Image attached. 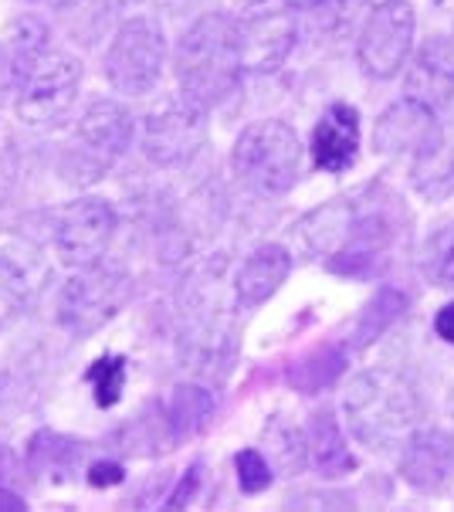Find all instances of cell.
<instances>
[{
  "label": "cell",
  "mask_w": 454,
  "mask_h": 512,
  "mask_svg": "<svg viewBox=\"0 0 454 512\" xmlns=\"http://www.w3.org/2000/svg\"><path fill=\"white\" fill-rule=\"evenodd\" d=\"M244 72V51L238 17L211 11L200 14L187 31L180 34L173 51V75L180 92L197 106L211 109L238 89Z\"/></svg>",
  "instance_id": "cell-1"
},
{
  "label": "cell",
  "mask_w": 454,
  "mask_h": 512,
  "mask_svg": "<svg viewBox=\"0 0 454 512\" xmlns=\"http://www.w3.org/2000/svg\"><path fill=\"white\" fill-rule=\"evenodd\" d=\"M343 414L353 438L370 451H394L410 438L421 418V401L397 370H366L346 387Z\"/></svg>",
  "instance_id": "cell-2"
},
{
  "label": "cell",
  "mask_w": 454,
  "mask_h": 512,
  "mask_svg": "<svg viewBox=\"0 0 454 512\" xmlns=\"http://www.w3.org/2000/svg\"><path fill=\"white\" fill-rule=\"evenodd\" d=\"M231 170L244 190L258 197H282L302 170V140L282 119H258L244 126L231 150Z\"/></svg>",
  "instance_id": "cell-3"
},
{
  "label": "cell",
  "mask_w": 454,
  "mask_h": 512,
  "mask_svg": "<svg viewBox=\"0 0 454 512\" xmlns=\"http://www.w3.org/2000/svg\"><path fill=\"white\" fill-rule=\"evenodd\" d=\"M136 133L133 112L116 99H95L78 116L72 143L61 156V177L72 187H92L116 167Z\"/></svg>",
  "instance_id": "cell-4"
},
{
  "label": "cell",
  "mask_w": 454,
  "mask_h": 512,
  "mask_svg": "<svg viewBox=\"0 0 454 512\" xmlns=\"http://www.w3.org/2000/svg\"><path fill=\"white\" fill-rule=\"evenodd\" d=\"M129 299H133V275L122 265L95 262L75 268V275H68L58 292V326L75 340H85L112 323Z\"/></svg>",
  "instance_id": "cell-5"
},
{
  "label": "cell",
  "mask_w": 454,
  "mask_h": 512,
  "mask_svg": "<svg viewBox=\"0 0 454 512\" xmlns=\"http://www.w3.org/2000/svg\"><path fill=\"white\" fill-rule=\"evenodd\" d=\"M167 68V34L156 17H129L112 34L106 51V78L119 95H146Z\"/></svg>",
  "instance_id": "cell-6"
},
{
  "label": "cell",
  "mask_w": 454,
  "mask_h": 512,
  "mask_svg": "<svg viewBox=\"0 0 454 512\" xmlns=\"http://www.w3.org/2000/svg\"><path fill=\"white\" fill-rule=\"evenodd\" d=\"M207 140V109L187 95H167L146 112L139 129L143 156L156 167H183Z\"/></svg>",
  "instance_id": "cell-7"
},
{
  "label": "cell",
  "mask_w": 454,
  "mask_h": 512,
  "mask_svg": "<svg viewBox=\"0 0 454 512\" xmlns=\"http://www.w3.org/2000/svg\"><path fill=\"white\" fill-rule=\"evenodd\" d=\"M78 89H82V62L68 51H45L28 82L21 85L14 99V112L24 126L34 129H51L65 123V116L72 112Z\"/></svg>",
  "instance_id": "cell-8"
},
{
  "label": "cell",
  "mask_w": 454,
  "mask_h": 512,
  "mask_svg": "<svg viewBox=\"0 0 454 512\" xmlns=\"http://www.w3.org/2000/svg\"><path fill=\"white\" fill-rule=\"evenodd\" d=\"M244 68L268 75L285 65L299 38V7L292 0H248L238 17Z\"/></svg>",
  "instance_id": "cell-9"
},
{
  "label": "cell",
  "mask_w": 454,
  "mask_h": 512,
  "mask_svg": "<svg viewBox=\"0 0 454 512\" xmlns=\"http://www.w3.org/2000/svg\"><path fill=\"white\" fill-rule=\"evenodd\" d=\"M119 218L109 201L82 194L68 201L55 218V251L68 268H85L106 258Z\"/></svg>",
  "instance_id": "cell-10"
},
{
  "label": "cell",
  "mask_w": 454,
  "mask_h": 512,
  "mask_svg": "<svg viewBox=\"0 0 454 512\" xmlns=\"http://www.w3.org/2000/svg\"><path fill=\"white\" fill-rule=\"evenodd\" d=\"M414 31L417 17L407 0L373 7V14L363 24L360 48H356L363 72L370 78H394L414 51Z\"/></svg>",
  "instance_id": "cell-11"
},
{
  "label": "cell",
  "mask_w": 454,
  "mask_h": 512,
  "mask_svg": "<svg viewBox=\"0 0 454 512\" xmlns=\"http://www.w3.org/2000/svg\"><path fill=\"white\" fill-rule=\"evenodd\" d=\"M214 411H217V401L204 384H177L167 397H160V401L150 407V414L139 418L146 424L143 451L183 445V441L200 435V431L211 424Z\"/></svg>",
  "instance_id": "cell-12"
},
{
  "label": "cell",
  "mask_w": 454,
  "mask_h": 512,
  "mask_svg": "<svg viewBox=\"0 0 454 512\" xmlns=\"http://www.w3.org/2000/svg\"><path fill=\"white\" fill-rule=\"evenodd\" d=\"M400 479L424 496H438L454 482V435L444 428H414L400 451Z\"/></svg>",
  "instance_id": "cell-13"
},
{
  "label": "cell",
  "mask_w": 454,
  "mask_h": 512,
  "mask_svg": "<svg viewBox=\"0 0 454 512\" xmlns=\"http://www.w3.org/2000/svg\"><path fill=\"white\" fill-rule=\"evenodd\" d=\"M51 48V31L48 21L38 14H21L0 31V102H7L21 85L28 82L34 65L45 58Z\"/></svg>",
  "instance_id": "cell-14"
},
{
  "label": "cell",
  "mask_w": 454,
  "mask_h": 512,
  "mask_svg": "<svg viewBox=\"0 0 454 512\" xmlns=\"http://www.w3.org/2000/svg\"><path fill=\"white\" fill-rule=\"evenodd\" d=\"M360 140H363V126H360V112L349 102H333L322 119L312 129V163L326 173H343L356 163L360 156Z\"/></svg>",
  "instance_id": "cell-15"
},
{
  "label": "cell",
  "mask_w": 454,
  "mask_h": 512,
  "mask_svg": "<svg viewBox=\"0 0 454 512\" xmlns=\"http://www.w3.org/2000/svg\"><path fill=\"white\" fill-rule=\"evenodd\" d=\"M441 133L444 129L438 123V112H431L414 99H404L377 119V150L394 156L410 153L417 160L427 146L441 140Z\"/></svg>",
  "instance_id": "cell-16"
},
{
  "label": "cell",
  "mask_w": 454,
  "mask_h": 512,
  "mask_svg": "<svg viewBox=\"0 0 454 512\" xmlns=\"http://www.w3.org/2000/svg\"><path fill=\"white\" fill-rule=\"evenodd\" d=\"M407 99L441 112L454 99V41L434 38L417 51L407 72Z\"/></svg>",
  "instance_id": "cell-17"
},
{
  "label": "cell",
  "mask_w": 454,
  "mask_h": 512,
  "mask_svg": "<svg viewBox=\"0 0 454 512\" xmlns=\"http://www.w3.org/2000/svg\"><path fill=\"white\" fill-rule=\"evenodd\" d=\"M292 275V255L285 245H261L234 272V295L241 306H265Z\"/></svg>",
  "instance_id": "cell-18"
},
{
  "label": "cell",
  "mask_w": 454,
  "mask_h": 512,
  "mask_svg": "<svg viewBox=\"0 0 454 512\" xmlns=\"http://www.w3.org/2000/svg\"><path fill=\"white\" fill-rule=\"evenodd\" d=\"M234 346H238L234 329L217 316H204L180 340L183 363L194 373H200V377H221L224 370H231Z\"/></svg>",
  "instance_id": "cell-19"
},
{
  "label": "cell",
  "mask_w": 454,
  "mask_h": 512,
  "mask_svg": "<svg viewBox=\"0 0 454 512\" xmlns=\"http://www.w3.org/2000/svg\"><path fill=\"white\" fill-rule=\"evenodd\" d=\"M302 441H305V458H309V465L316 468L322 479H343V475L356 468V458L346 445V435L333 411L312 414Z\"/></svg>",
  "instance_id": "cell-20"
},
{
  "label": "cell",
  "mask_w": 454,
  "mask_h": 512,
  "mask_svg": "<svg viewBox=\"0 0 454 512\" xmlns=\"http://www.w3.org/2000/svg\"><path fill=\"white\" fill-rule=\"evenodd\" d=\"M82 445L68 435H55V431H38L28 448V465L34 475L48 482H68L75 475V465H82Z\"/></svg>",
  "instance_id": "cell-21"
},
{
  "label": "cell",
  "mask_w": 454,
  "mask_h": 512,
  "mask_svg": "<svg viewBox=\"0 0 454 512\" xmlns=\"http://www.w3.org/2000/svg\"><path fill=\"white\" fill-rule=\"evenodd\" d=\"M407 309V295L397 292V289H380L373 295L370 302L363 306L360 312V323H356V333H353V343L356 346H370L373 340H380L390 326L404 316Z\"/></svg>",
  "instance_id": "cell-22"
},
{
  "label": "cell",
  "mask_w": 454,
  "mask_h": 512,
  "mask_svg": "<svg viewBox=\"0 0 454 512\" xmlns=\"http://www.w3.org/2000/svg\"><path fill=\"white\" fill-rule=\"evenodd\" d=\"M346 367V353L343 346L333 350V346H326V350H316V353H305V357L295 363L292 370H288V380H292L295 390H322L329 387L333 380L343 373Z\"/></svg>",
  "instance_id": "cell-23"
},
{
  "label": "cell",
  "mask_w": 454,
  "mask_h": 512,
  "mask_svg": "<svg viewBox=\"0 0 454 512\" xmlns=\"http://www.w3.org/2000/svg\"><path fill=\"white\" fill-rule=\"evenodd\" d=\"M421 268L434 285H454V221L427 234L421 248Z\"/></svg>",
  "instance_id": "cell-24"
},
{
  "label": "cell",
  "mask_w": 454,
  "mask_h": 512,
  "mask_svg": "<svg viewBox=\"0 0 454 512\" xmlns=\"http://www.w3.org/2000/svg\"><path fill=\"white\" fill-rule=\"evenodd\" d=\"M126 367L129 363L122 353H106V357H99L89 370H85V380H89V387H92V397L102 411H109V407L119 404L122 387H126Z\"/></svg>",
  "instance_id": "cell-25"
},
{
  "label": "cell",
  "mask_w": 454,
  "mask_h": 512,
  "mask_svg": "<svg viewBox=\"0 0 454 512\" xmlns=\"http://www.w3.org/2000/svg\"><path fill=\"white\" fill-rule=\"evenodd\" d=\"M31 299V282L14 258L0 255V329H7Z\"/></svg>",
  "instance_id": "cell-26"
},
{
  "label": "cell",
  "mask_w": 454,
  "mask_h": 512,
  "mask_svg": "<svg viewBox=\"0 0 454 512\" xmlns=\"http://www.w3.org/2000/svg\"><path fill=\"white\" fill-rule=\"evenodd\" d=\"M234 475H238V485H241L244 496H261V492L272 489V482H275L272 462L255 448H244L234 455Z\"/></svg>",
  "instance_id": "cell-27"
},
{
  "label": "cell",
  "mask_w": 454,
  "mask_h": 512,
  "mask_svg": "<svg viewBox=\"0 0 454 512\" xmlns=\"http://www.w3.org/2000/svg\"><path fill=\"white\" fill-rule=\"evenodd\" d=\"M200 479H204V462H194L187 468V475L180 479V485L173 489V496H170V502L167 506L170 509H183V506H190L194 502V496H197V485H200Z\"/></svg>",
  "instance_id": "cell-28"
},
{
  "label": "cell",
  "mask_w": 454,
  "mask_h": 512,
  "mask_svg": "<svg viewBox=\"0 0 454 512\" xmlns=\"http://www.w3.org/2000/svg\"><path fill=\"white\" fill-rule=\"evenodd\" d=\"M122 465H116V462H95L92 468H89V482L95 485V489H109V485H119L122 482Z\"/></svg>",
  "instance_id": "cell-29"
},
{
  "label": "cell",
  "mask_w": 454,
  "mask_h": 512,
  "mask_svg": "<svg viewBox=\"0 0 454 512\" xmlns=\"http://www.w3.org/2000/svg\"><path fill=\"white\" fill-rule=\"evenodd\" d=\"M434 333H438L444 343L454 346V302L438 309V316H434Z\"/></svg>",
  "instance_id": "cell-30"
},
{
  "label": "cell",
  "mask_w": 454,
  "mask_h": 512,
  "mask_svg": "<svg viewBox=\"0 0 454 512\" xmlns=\"http://www.w3.org/2000/svg\"><path fill=\"white\" fill-rule=\"evenodd\" d=\"M292 4L295 7H316V11H319V7H339L343 0H292Z\"/></svg>",
  "instance_id": "cell-31"
},
{
  "label": "cell",
  "mask_w": 454,
  "mask_h": 512,
  "mask_svg": "<svg viewBox=\"0 0 454 512\" xmlns=\"http://www.w3.org/2000/svg\"><path fill=\"white\" fill-rule=\"evenodd\" d=\"M0 509H24V502L17 496H11V492L0 489Z\"/></svg>",
  "instance_id": "cell-32"
},
{
  "label": "cell",
  "mask_w": 454,
  "mask_h": 512,
  "mask_svg": "<svg viewBox=\"0 0 454 512\" xmlns=\"http://www.w3.org/2000/svg\"><path fill=\"white\" fill-rule=\"evenodd\" d=\"M51 7H72V4H82V0H45Z\"/></svg>",
  "instance_id": "cell-33"
},
{
  "label": "cell",
  "mask_w": 454,
  "mask_h": 512,
  "mask_svg": "<svg viewBox=\"0 0 454 512\" xmlns=\"http://www.w3.org/2000/svg\"><path fill=\"white\" fill-rule=\"evenodd\" d=\"M366 4H373V7H380V4H394V0H366Z\"/></svg>",
  "instance_id": "cell-34"
}]
</instances>
